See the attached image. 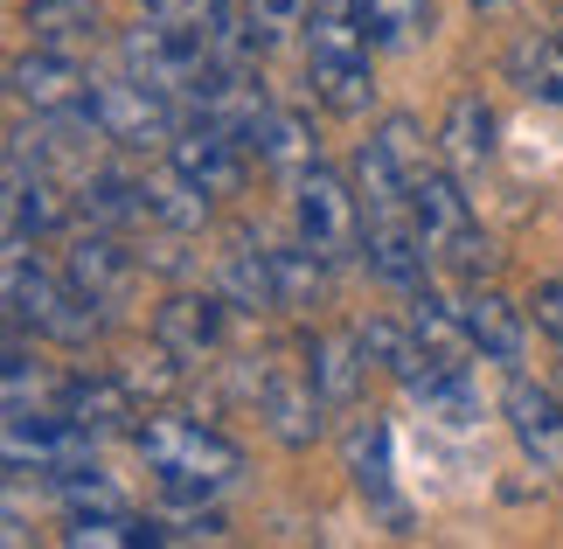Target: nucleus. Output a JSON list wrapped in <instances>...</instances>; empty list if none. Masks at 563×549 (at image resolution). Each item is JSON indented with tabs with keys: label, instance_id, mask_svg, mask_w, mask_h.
Here are the masks:
<instances>
[{
	"label": "nucleus",
	"instance_id": "nucleus-11",
	"mask_svg": "<svg viewBox=\"0 0 563 549\" xmlns=\"http://www.w3.org/2000/svg\"><path fill=\"white\" fill-rule=\"evenodd\" d=\"M8 84H14V98L35 105L42 119L49 112H84V105H91V77L70 63V50H42V42H35V56H21L8 70Z\"/></svg>",
	"mask_w": 563,
	"mask_h": 549
},
{
	"label": "nucleus",
	"instance_id": "nucleus-33",
	"mask_svg": "<svg viewBox=\"0 0 563 549\" xmlns=\"http://www.w3.org/2000/svg\"><path fill=\"white\" fill-rule=\"evenodd\" d=\"M146 14H154V21H167V29H181V35H195V42H202V35H209V21L223 14V0H146Z\"/></svg>",
	"mask_w": 563,
	"mask_h": 549
},
{
	"label": "nucleus",
	"instance_id": "nucleus-26",
	"mask_svg": "<svg viewBox=\"0 0 563 549\" xmlns=\"http://www.w3.org/2000/svg\"><path fill=\"white\" fill-rule=\"evenodd\" d=\"M362 355H369V369H383V376H397V383H410L431 362L424 341L410 334V327H397V320H369V327H362Z\"/></svg>",
	"mask_w": 563,
	"mask_h": 549
},
{
	"label": "nucleus",
	"instance_id": "nucleus-8",
	"mask_svg": "<svg viewBox=\"0 0 563 549\" xmlns=\"http://www.w3.org/2000/svg\"><path fill=\"white\" fill-rule=\"evenodd\" d=\"M501 410H508V431H515V446H522L536 459V473H550L563 480V397L543 383H529V376H508L501 389Z\"/></svg>",
	"mask_w": 563,
	"mask_h": 549
},
{
	"label": "nucleus",
	"instance_id": "nucleus-27",
	"mask_svg": "<svg viewBox=\"0 0 563 549\" xmlns=\"http://www.w3.org/2000/svg\"><path fill=\"white\" fill-rule=\"evenodd\" d=\"M508 70H515V84H522L529 98H550V105H563V42L522 35V42L508 50Z\"/></svg>",
	"mask_w": 563,
	"mask_h": 549
},
{
	"label": "nucleus",
	"instance_id": "nucleus-1",
	"mask_svg": "<svg viewBox=\"0 0 563 549\" xmlns=\"http://www.w3.org/2000/svg\"><path fill=\"white\" fill-rule=\"evenodd\" d=\"M133 438H140L146 473L167 487V501H209V494L236 487V473H244V452H236L223 431L195 425V417H167L161 410V417H146Z\"/></svg>",
	"mask_w": 563,
	"mask_h": 549
},
{
	"label": "nucleus",
	"instance_id": "nucleus-6",
	"mask_svg": "<svg viewBox=\"0 0 563 549\" xmlns=\"http://www.w3.org/2000/svg\"><path fill=\"white\" fill-rule=\"evenodd\" d=\"M167 161H175L202 195H236L244 174H251V140H236V133H223V125H209V119H195V125L175 133Z\"/></svg>",
	"mask_w": 563,
	"mask_h": 549
},
{
	"label": "nucleus",
	"instance_id": "nucleus-31",
	"mask_svg": "<svg viewBox=\"0 0 563 549\" xmlns=\"http://www.w3.org/2000/svg\"><path fill=\"white\" fill-rule=\"evenodd\" d=\"M376 146L389 153V161H397V174H404L410 188H418L424 174H431V146H424V125H418V119H404V112H397V119H383Z\"/></svg>",
	"mask_w": 563,
	"mask_h": 549
},
{
	"label": "nucleus",
	"instance_id": "nucleus-3",
	"mask_svg": "<svg viewBox=\"0 0 563 549\" xmlns=\"http://www.w3.org/2000/svg\"><path fill=\"white\" fill-rule=\"evenodd\" d=\"M410 202H418V230H424V244L431 257H439L445 272H460L466 285L473 278H494V265H501V251H494V237L473 223V209H466V195L452 174L431 167L418 188H410Z\"/></svg>",
	"mask_w": 563,
	"mask_h": 549
},
{
	"label": "nucleus",
	"instance_id": "nucleus-9",
	"mask_svg": "<svg viewBox=\"0 0 563 549\" xmlns=\"http://www.w3.org/2000/svg\"><path fill=\"white\" fill-rule=\"evenodd\" d=\"M154 348H167V355H175V369H202L216 348H223V299H209V293H175V299H161V314H154Z\"/></svg>",
	"mask_w": 563,
	"mask_h": 549
},
{
	"label": "nucleus",
	"instance_id": "nucleus-16",
	"mask_svg": "<svg viewBox=\"0 0 563 549\" xmlns=\"http://www.w3.org/2000/svg\"><path fill=\"white\" fill-rule=\"evenodd\" d=\"M410 334H418L424 355L445 362V369H466L473 355H481V341H473V327H466V306H445L431 285L410 293Z\"/></svg>",
	"mask_w": 563,
	"mask_h": 549
},
{
	"label": "nucleus",
	"instance_id": "nucleus-15",
	"mask_svg": "<svg viewBox=\"0 0 563 549\" xmlns=\"http://www.w3.org/2000/svg\"><path fill=\"white\" fill-rule=\"evenodd\" d=\"M460 306H466V327H473V341H481V355H487V362H522V348H529V320H522V306H515L508 293H494V285L473 278Z\"/></svg>",
	"mask_w": 563,
	"mask_h": 549
},
{
	"label": "nucleus",
	"instance_id": "nucleus-5",
	"mask_svg": "<svg viewBox=\"0 0 563 549\" xmlns=\"http://www.w3.org/2000/svg\"><path fill=\"white\" fill-rule=\"evenodd\" d=\"M91 119H98V140L112 146H175V98L167 91H146V84H98L91 91Z\"/></svg>",
	"mask_w": 563,
	"mask_h": 549
},
{
	"label": "nucleus",
	"instance_id": "nucleus-12",
	"mask_svg": "<svg viewBox=\"0 0 563 549\" xmlns=\"http://www.w3.org/2000/svg\"><path fill=\"white\" fill-rule=\"evenodd\" d=\"M70 223V202H63V182L49 167L8 153V237H49Z\"/></svg>",
	"mask_w": 563,
	"mask_h": 549
},
{
	"label": "nucleus",
	"instance_id": "nucleus-25",
	"mask_svg": "<svg viewBox=\"0 0 563 549\" xmlns=\"http://www.w3.org/2000/svg\"><path fill=\"white\" fill-rule=\"evenodd\" d=\"M404 389H410V397H418L431 417H445V425H473V417H481V397L466 389V369L424 362V369H418V376H410Z\"/></svg>",
	"mask_w": 563,
	"mask_h": 549
},
{
	"label": "nucleus",
	"instance_id": "nucleus-7",
	"mask_svg": "<svg viewBox=\"0 0 563 549\" xmlns=\"http://www.w3.org/2000/svg\"><path fill=\"white\" fill-rule=\"evenodd\" d=\"M257 404H265V425H272L278 446L307 452L313 438H320V410H328V397H320L313 369H299V362H272V369H265V383H257Z\"/></svg>",
	"mask_w": 563,
	"mask_h": 549
},
{
	"label": "nucleus",
	"instance_id": "nucleus-29",
	"mask_svg": "<svg viewBox=\"0 0 563 549\" xmlns=\"http://www.w3.org/2000/svg\"><path fill=\"white\" fill-rule=\"evenodd\" d=\"M257 161L286 167V174H307L313 167V133L299 112H272L265 125H257Z\"/></svg>",
	"mask_w": 563,
	"mask_h": 549
},
{
	"label": "nucleus",
	"instance_id": "nucleus-37",
	"mask_svg": "<svg viewBox=\"0 0 563 549\" xmlns=\"http://www.w3.org/2000/svg\"><path fill=\"white\" fill-rule=\"evenodd\" d=\"M556 42H563V29H556Z\"/></svg>",
	"mask_w": 563,
	"mask_h": 549
},
{
	"label": "nucleus",
	"instance_id": "nucleus-18",
	"mask_svg": "<svg viewBox=\"0 0 563 549\" xmlns=\"http://www.w3.org/2000/svg\"><path fill=\"white\" fill-rule=\"evenodd\" d=\"M307 84H313V98L328 105L334 119H362L376 105L369 56H307Z\"/></svg>",
	"mask_w": 563,
	"mask_h": 549
},
{
	"label": "nucleus",
	"instance_id": "nucleus-10",
	"mask_svg": "<svg viewBox=\"0 0 563 549\" xmlns=\"http://www.w3.org/2000/svg\"><path fill=\"white\" fill-rule=\"evenodd\" d=\"M63 272H70L84 293L112 314V306H125V299H133V285H140V251H125L119 230H91V237H77V244H70V265H63Z\"/></svg>",
	"mask_w": 563,
	"mask_h": 549
},
{
	"label": "nucleus",
	"instance_id": "nucleus-36",
	"mask_svg": "<svg viewBox=\"0 0 563 549\" xmlns=\"http://www.w3.org/2000/svg\"><path fill=\"white\" fill-rule=\"evenodd\" d=\"M473 8H501V0H473Z\"/></svg>",
	"mask_w": 563,
	"mask_h": 549
},
{
	"label": "nucleus",
	"instance_id": "nucleus-20",
	"mask_svg": "<svg viewBox=\"0 0 563 549\" xmlns=\"http://www.w3.org/2000/svg\"><path fill=\"white\" fill-rule=\"evenodd\" d=\"M439 153L452 167H487L494 161V112L473 91H460L445 105V125H439Z\"/></svg>",
	"mask_w": 563,
	"mask_h": 549
},
{
	"label": "nucleus",
	"instance_id": "nucleus-21",
	"mask_svg": "<svg viewBox=\"0 0 563 549\" xmlns=\"http://www.w3.org/2000/svg\"><path fill=\"white\" fill-rule=\"evenodd\" d=\"M307 56H369L362 0H313L307 8Z\"/></svg>",
	"mask_w": 563,
	"mask_h": 549
},
{
	"label": "nucleus",
	"instance_id": "nucleus-35",
	"mask_svg": "<svg viewBox=\"0 0 563 549\" xmlns=\"http://www.w3.org/2000/svg\"><path fill=\"white\" fill-rule=\"evenodd\" d=\"M529 314H536V327H543V334L563 348V278H543V285H536Z\"/></svg>",
	"mask_w": 563,
	"mask_h": 549
},
{
	"label": "nucleus",
	"instance_id": "nucleus-19",
	"mask_svg": "<svg viewBox=\"0 0 563 549\" xmlns=\"http://www.w3.org/2000/svg\"><path fill=\"white\" fill-rule=\"evenodd\" d=\"M223 299L236 314H272L278 306V278H272V251L251 244V237H236L230 257H223Z\"/></svg>",
	"mask_w": 563,
	"mask_h": 549
},
{
	"label": "nucleus",
	"instance_id": "nucleus-32",
	"mask_svg": "<svg viewBox=\"0 0 563 549\" xmlns=\"http://www.w3.org/2000/svg\"><path fill=\"white\" fill-rule=\"evenodd\" d=\"M56 494H63V508H70V515H125V494L104 487L91 466L70 473V480H56Z\"/></svg>",
	"mask_w": 563,
	"mask_h": 549
},
{
	"label": "nucleus",
	"instance_id": "nucleus-34",
	"mask_svg": "<svg viewBox=\"0 0 563 549\" xmlns=\"http://www.w3.org/2000/svg\"><path fill=\"white\" fill-rule=\"evenodd\" d=\"M161 536H167V542H223V515H216V508L161 515Z\"/></svg>",
	"mask_w": 563,
	"mask_h": 549
},
{
	"label": "nucleus",
	"instance_id": "nucleus-2",
	"mask_svg": "<svg viewBox=\"0 0 563 549\" xmlns=\"http://www.w3.org/2000/svg\"><path fill=\"white\" fill-rule=\"evenodd\" d=\"M35 237H8V306L21 327H35L42 341H63V348H91L98 327H104V306L84 293L70 272H49L29 257Z\"/></svg>",
	"mask_w": 563,
	"mask_h": 549
},
{
	"label": "nucleus",
	"instance_id": "nucleus-22",
	"mask_svg": "<svg viewBox=\"0 0 563 549\" xmlns=\"http://www.w3.org/2000/svg\"><path fill=\"white\" fill-rule=\"evenodd\" d=\"M307 355H313V383H320V397H328V404H355L362 369H369V355H362V334H320Z\"/></svg>",
	"mask_w": 563,
	"mask_h": 549
},
{
	"label": "nucleus",
	"instance_id": "nucleus-23",
	"mask_svg": "<svg viewBox=\"0 0 563 549\" xmlns=\"http://www.w3.org/2000/svg\"><path fill=\"white\" fill-rule=\"evenodd\" d=\"M70 549H146V542H167L161 536V515H70V529H63Z\"/></svg>",
	"mask_w": 563,
	"mask_h": 549
},
{
	"label": "nucleus",
	"instance_id": "nucleus-28",
	"mask_svg": "<svg viewBox=\"0 0 563 549\" xmlns=\"http://www.w3.org/2000/svg\"><path fill=\"white\" fill-rule=\"evenodd\" d=\"M362 21L376 50H410L431 29V0H362Z\"/></svg>",
	"mask_w": 563,
	"mask_h": 549
},
{
	"label": "nucleus",
	"instance_id": "nucleus-24",
	"mask_svg": "<svg viewBox=\"0 0 563 549\" xmlns=\"http://www.w3.org/2000/svg\"><path fill=\"white\" fill-rule=\"evenodd\" d=\"M140 188H146V209H154V223H167V230H181V237L209 223V195L195 188V182H188V174H181L175 161H167V174H146Z\"/></svg>",
	"mask_w": 563,
	"mask_h": 549
},
{
	"label": "nucleus",
	"instance_id": "nucleus-14",
	"mask_svg": "<svg viewBox=\"0 0 563 549\" xmlns=\"http://www.w3.org/2000/svg\"><path fill=\"white\" fill-rule=\"evenodd\" d=\"M349 473H355V487L369 494V508L389 521V529H410V508L397 501V487H389V425L369 410V417H355V431H349Z\"/></svg>",
	"mask_w": 563,
	"mask_h": 549
},
{
	"label": "nucleus",
	"instance_id": "nucleus-13",
	"mask_svg": "<svg viewBox=\"0 0 563 549\" xmlns=\"http://www.w3.org/2000/svg\"><path fill=\"white\" fill-rule=\"evenodd\" d=\"M56 410L70 417V425H84L91 438H119V431H140L133 417H140V404H133V383H119V376H70L56 389Z\"/></svg>",
	"mask_w": 563,
	"mask_h": 549
},
{
	"label": "nucleus",
	"instance_id": "nucleus-17",
	"mask_svg": "<svg viewBox=\"0 0 563 549\" xmlns=\"http://www.w3.org/2000/svg\"><path fill=\"white\" fill-rule=\"evenodd\" d=\"M21 21H29V35L42 42V50H91V42L104 35V8L98 0H29L21 8Z\"/></svg>",
	"mask_w": 563,
	"mask_h": 549
},
{
	"label": "nucleus",
	"instance_id": "nucleus-4",
	"mask_svg": "<svg viewBox=\"0 0 563 549\" xmlns=\"http://www.w3.org/2000/svg\"><path fill=\"white\" fill-rule=\"evenodd\" d=\"M299 244H307L320 265H355L362 251H369V223H362V195L341 182L334 167H307L299 174Z\"/></svg>",
	"mask_w": 563,
	"mask_h": 549
},
{
	"label": "nucleus",
	"instance_id": "nucleus-30",
	"mask_svg": "<svg viewBox=\"0 0 563 549\" xmlns=\"http://www.w3.org/2000/svg\"><path fill=\"white\" fill-rule=\"evenodd\" d=\"M320 257L307 251V244H292V251H272V278H278V306L286 314H313L320 306Z\"/></svg>",
	"mask_w": 563,
	"mask_h": 549
}]
</instances>
